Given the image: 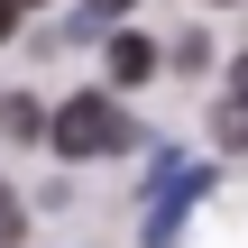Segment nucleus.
<instances>
[{"instance_id": "nucleus-7", "label": "nucleus", "mask_w": 248, "mask_h": 248, "mask_svg": "<svg viewBox=\"0 0 248 248\" xmlns=\"http://www.w3.org/2000/svg\"><path fill=\"white\" fill-rule=\"evenodd\" d=\"M92 9H110V18H120V9H129V0H92Z\"/></svg>"}, {"instance_id": "nucleus-8", "label": "nucleus", "mask_w": 248, "mask_h": 248, "mask_svg": "<svg viewBox=\"0 0 248 248\" xmlns=\"http://www.w3.org/2000/svg\"><path fill=\"white\" fill-rule=\"evenodd\" d=\"M239 101H248V55H239Z\"/></svg>"}, {"instance_id": "nucleus-3", "label": "nucleus", "mask_w": 248, "mask_h": 248, "mask_svg": "<svg viewBox=\"0 0 248 248\" xmlns=\"http://www.w3.org/2000/svg\"><path fill=\"white\" fill-rule=\"evenodd\" d=\"M0 129H9V138H46V110H37V101H0Z\"/></svg>"}, {"instance_id": "nucleus-9", "label": "nucleus", "mask_w": 248, "mask_h": 248, "mask_svg": "<svg viewBox=\"0 0 248 248\" xmlns=\"http://www.w3.org/2000/svg\"><path fill=\"white\" fill-rule=\"evenodd\" d=\"M18 9H28V0H18Z\"/></svg>"}, {"instance_id": "nucleus-6", "label": "nucleus", "mask_w": 248, "mask_h": 248, "mask_svg": "<svg viewBox=\"0 0 248 248\" xmlns=\"http://www.w3.org/2000/svg\"><path fill=\"white\" fill-rule=\"evenodd\" d=\"M9 28H18V0H0V37H9Z\"/></svg>"}, {"instance_id": "nucleus-4", "label": "nucleus", "mask_w": 248, "mask_h": 248, "mask_svg": "<svg viewBox=\"0 0 248 248\" xmlns=\"http://www.w3.org/2000/svg\"><path fill=\"white\" fill-rule=\"evenodd\" d=\"M221 147H248V101H230V110H221Z\"/></svg>"}, {"instance_id": "nucleus-5", "label": "nucleus", "mask_w": 248, "mask_h": 248, "mask_svg": "<svg viewBox=\"0 0 248 248\" xmlns=\"http://www.w3.org/2000/svg\"><path fill=\"white\" fill-rule=\"evenodd\" d=\"M18 239V193H9V184H0V248Z\"/></svg>"}, {"instance_id": "nucleus-2", "label": "nucleus", "mask_w": 248, "mask_h": 248, "mask_svg": "<svg viewBox=\"0 0 248 248\" xmlns=\"http://www.w3.org/2000/svg\"><path fill=\"white\" fill-rule=\"evenodd\" d=\"M110 74H120V83H147V74H156V46H147L138 28H120V37H110Z\"/></svg>"}, {"instance_id": "nucleus-1", "label": "nucleus", "mask_w": 248, "mask_h": 248, "mask_svg": "<svg viewBox=\"0 0 248 248\" xmlns=\"http://www.w3.org/2000/svg\"><path fill=\"white\" fill-rule=\"evenodd\" d=\"M46 147L74 156V166H83V156H120V147H129V110H120L110 92H74V101L46 110Z\"/></svg>"}]
</instances>
